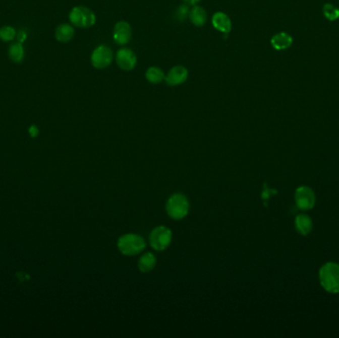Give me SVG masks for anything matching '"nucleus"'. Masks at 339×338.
<instances>
[{
	"mask_svg": "<svg viewBox=\"0 0 339 338\" xmlns=\"http://www.w3.org/2000/svg\"><path fill=\"white\" fill-rule=\"evenodd\" d=\"M318 279L322 289L329 294H339V264L327 262L318 272Z\"/></svg>",
	"mask_w": 339,
	"mask_h": 338,
	"instance_id": "f257e3e1",
	"label": "nucleus"
},
{
	"mask_svg": "<svg viewBox=\"0 0 339 338\" xmlns=\"http://www.w3.org/2000/svg\"><path fill=\"white\" fill-rule=\"evenodd\" d=\"M166 211L171 218L181 220L186 217L190 211V202L183 193H174L166 204Z\"/></svg>",
	"mask_w": 339,
	"mask_h": 338,
	"instance_id": "f03ea898",
	"label": "nucleus"
},
{
	"mask_svg": "<svg viewBox=\"0 0 339 338\" xmlns=\"http://www.w3.org/2000/svg\"><path fill=\"white\" fill-rule=\"evenodd\" d=\"M145 240L138 234H124L117 241V248L123 255L134 256L145 249Z\"/></svg>",
	"mask_w": 339,
	"mask_h": 338,
	"instance_id": "7ed1b4c3",
	"label": "nucleus"
},
{
	"mask_svg": "<svg viewBox=\"0 0 339 338\" xmlns=\"http://www.w3.org/2000/svg\"><path fill=\"white\" fill-rule=\"evenodd\" d=\"M69 19L73 25L79 28H89L96 22L94 12L85 6L74 7L69 14Z\"/></svg>",
	"mask_w": 339,
	"mask_h": 338,
	"instance_id": "20e7f679",
	"label": "nucleus"
},
{
	"mask_svg": "<svg viewBox=\"0 0 339 338\" xmlns=\"http://www.w3.org/2000/svg\"><path fill=\"white\" fill-rule=\"evenodd\" d=\"M114 60L112 49L106 45L96 47L90 56V61L93 67L102 70L108 67Z\"/></svg>",
	"mask_w": 339,
	"mask_h": 338,
	"instance_id": "39448f33",
	"label": "nucleus"
},
{
	"mask_svg": "<svg viewBox=\"0 0 339 338\" xmlns=\"http://www.w3.org/2000/svg\"><path fill=\"white\" fill-rule=\"evenodd\" d=\"M149 242L156 251H164L172 242V231L166 226H158L150 233Z\"/></svg>",
	"mask_w": 339,
	"mask_h": 338,
	"instance_id": "423d86ee",
	"label": "nucleus"
},
{
	"mask_svg": "<svg viewBox=\"0 0 339 338\" xmlns=\"http://www.w3.org/2000/svg\"><path fill=\"white\" fill-rule=\"evenodd\" d=\"M295 201L299 210L310 211L315 206L316 196L311 187L301 185L295 191Z\"/></svg>",
	"mask_w": 339,
	"mask_h": 338,
	"instance_id": "0eeeda50",
	"label": "nucleus"
},
{
	"mask_svg": "<svg viewBox=\"0 0 339 338\" xmlns=\"http://www.w3.org/2000/svg\"><path fill=\"white\" fill-rule=\"evenodd\" d=\"M115 61L123 71H131L137 64V56L129 48H121L116 52Z\"/></svg>",
	"mask_w": 339,
	"mask_h": 338,
	"instance_id": "6e6552de",
	"label": "nucleus"
},
{
	"mask_svg": "<svg viewBox=\"0 0 339 338\" xmlns=\"http://www.w3.org/2000/svg\"><path fill=\"white\" fill-rule=\"evenodd\" d=\"M132 38V28L126 21H119L114 25L113 40L117 45L123 46L129 43Z\"/></svg>",
	"mask_w": 339,
	"mask_h": 338,
	"instance_id": "1a4fd4ad",
	"label": "nucleus"
},
{
	"mask_svg": "<svg viewBox=\"0 0 339 338\" xmlns=\"http://www.w3.org/2000/svg\"><path fill=\"white\" fill-rule=\"evenodd\" d=\"M189 77V71L184 65H175L165 77V82L170 87H176L184 84Z\"/></svg>",
	"mask_w": 339,
	"mask_h": 338,
	"instance_id": "9d476101",
	"label": "nucleus"
},
{
	"mask_svg": "<svg viewBox=\"0 0 339 338\" xmlns=\"http://www.w3.org/2000/svg\"><path fill=\"white\" fill-rule=\"evenodd\" d=\"M211 23L212 26L216 30L223 33V34H228L230 31L232 30V22L231 19L228 17V15L224 12H216L213 14L211 18Z\"/></svg>",
	"mask_w": 339,
	"mask_h": 338,
	"instance_id": "9b49d317",
	"label": "nucleus"
},
{
	"mask_svg": "<svg viewBox=\"0 0 339 338\" xmlns=\"http://www.w3.org/2000/svg\"><path fill=\"white\" fill-rule=\"evenodd\" d=\"M295 227L299 234L303 236L309 235L313 227V222L311 220V216L306 214H300L297 215L295 219Z\"/></svg>",
	"mask_w": 339,
	"mask_h": 338,
	"instance_id": "f8f14e48",
	"label": "nucleus"
},
{
	"mask_svg": "<svg viewBox=\"0 0 339 338\" xmlns=\"http://www.w3.org/2000/svg\"><path fill=\"white\" fill-rule=\"evenodd\" d=\"M189 18L191 20V22L197 26V27H202L205 25L206 21H207V13L204 10V8H202L201 6H198L195 5L191 10H190V14H189Z\"/></svg>",
	"mask_w": 339,
	"mask_h": 338,
	"instance_id": "ddd939ff",
	"label": "nucleus"
},
{
	"mask_svg": "<svg viewBox=\"0 0 339 338\" xmlns=\"http://www.w3.org/2000/svg\"><path fill=\"white\" fill-rule=\"evenodd\" d=\"M293 38L286 32H280L274 35L271 39V45L276 50H286L291 47Z\"/></svg>",
	"mask_w": 339,
	"mask_h": 338,
	"instance_id": "4468645a",
	"label": "nucleus"
},
{
	"mask_svg": "<svg viewBox=\"0 0 339 338\" xmlns=\"http://www.w3.org/2000/svg\"><path fill=\"white\" fill-rule=\"evenodd\" d=\"M75 36V29L70 24H61L59 25L55 31V37L56 41L61 43H68L70 42Z\"/></svg>",
	"mask_w": 339,
	"mask_h": 338,
	"instance_id": "2eb2a0df",
	"label": "nucleus"
},
{
	"mask_svg": "<svg viewBox=\"0 0 339 338\" xmlns=\"http://www.w3.org/2000/svg\"><path fill=\"white\" fill-rule=\"evenodd\" d=\"M146 80L153 85H158L165 80L164 71L159 66H150L145 74Z\"/></svg>",
	"mask_w": 339,
	"mask_h": 338,
	"instance_id": "dca6fc26",
	"label": "nucleus"
},
{
	"mask_svg": "<svg viewBox=\"0 0 339 338\" xmlns=\"http://www.w3.org/2000/svg\"><path fill=\"white\" fill-rule=\"evenodd\" d=\"M156 266V257L154 254L148 252L145 253L139 262H138V268L143 273H149L151 272Z\"/></svg>",
	"mask_w": 339,
	"mask_h": 338,
	"instance_id": "f3484780",
	"label": "nucleus"
},
{
	"mask_svg": "<svg viewBox=\"0 0 339 338\" xmlns=\"http://www.w3.org/2000/svg\"><path fill=\"white\" fill-rule=\"evenodd\" d=\"M8 56L9 59L13 62H21L24 59L25 56V52H24V48L22 46V43H14L9 47L8 50Z\"/></svg>",
	"mask_w": 339,
	"mask_h": 338,
	"instance_id": "a211bd4d",
	"label": "nucleus"
},
{
	"mask_svg": "<svg viewBox=\"0 0 339 338\" xmlns=\"http://www.w3.org/2000/svg\"><path fill=\"white\" fill-rule=\"evenodd\" d=\"M323 14L328 20L335 21L339 18V9L334 5L327 3L323 6Z\"/></svg>",
	"mask_w": 339,
	"mask_h": 338,
	"instance_id": "6ab92c4d",
	"label": "nucleus"
},
{
	"mask_svg": "<svg viewBox=\"0 0 339 338\" xmlns=\"http://www.w3.org/2000/svg\"><path fill=\"white\" fill-rule=\"evenodd\" d=\"M16 30L11 26H3L0 28V39L3 42H10L16 37Z\"/></svg>",
	"mask_w": 339,
	"mask_h": 338,
	"instance_id": "aec40b11",
	"label": "nucleus"
},
{
	"mask_svg": "<svg viewBox=\"0 0 339 338\" xmlns=\"http://www.w3.org/2000/svg\"><path fill=\"white\" fill-rule=\"evenodd\" d=\"M190 8H189V5L188 4H183V5H180L176 12H175V17L178 21L180 22H184L188 17H189V14H190Z\"/></svg>",
	"mask_w": 339,
	"mask_h": 338,
	"instance_id": "412c9836",
	"label": "nucleus"
},
{
	"mask_svg": "<svg viewBox=\"0 0 339 338\" xmlns=\"http://www.w3.org/2000/svg\"><path fill=\"white\" fill-rule=\"evenodd\" d=\"M271 192H275V193H277V190H273V189H270V188H268L267 186H265V188H264V192L262 193V197H263L264 199L267 200V199L270 197Z\"/></svg>",
	"mask_w": 339,
	"mask_h": 338,
	"instance_id": "4be33fe9",
	"label": "nucleus"
},
{
	"mask_svg": "<svg viewBox=\"0 0 339 338\" xmlns=\"http://www.w3.org/2000/svg\"><path fill=\"white\" fill-rule=\"evenodd\" d=\"M16 37H17V40H18L19 43H23L27 38V33L25 31H19V33L16 35Z\"/></svg>",
	"mask_w": 339,
	"mask_h": 338,
	"instance_id": "5701e85b",
	"label": "nucleus"
},
{
	"mask_svg": "<svg viewBox=\"0 0 339 338\" xmlns=\"http://www.w3.org/2000/svg\"><path fill=\"white\" fill-rule=\"evenodd\" d=\"M29 132H30V135H31V136L35 137L36 135H38L39 130H38V128H37L36 126H31L30 129H29Z\"/></svg>",
	"mask_w": 339,
	"mask_h": 338,
	"instance_id": "b1692460",
	"label": "nucleus"
},
{
	"mask_svg": "<svg viewBox=\"0 0 339 338\" xmlns=\"http://www.w3.org/2000/svg\"><path fill=\"white\" fill-rule=\"evenodd\" d=\"M183 1H184L186 4H188V5H193V6H195V5L198 4L200 0H183Z\"/></svg>",
	"mask_w": 339,
	"mask_h": 338,
	"instance_id": "393cba45",
	"label": "nucleus"
}]
</instances>
